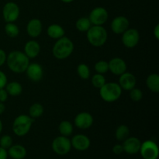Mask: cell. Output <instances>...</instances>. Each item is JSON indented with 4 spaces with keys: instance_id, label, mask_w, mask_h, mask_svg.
I'll list each match as a JSON object with an SVG mask.
<instances>
[{
    "instance_id": "obj_28",
    "label": "cell",
    "mask_w": 159,
    "mask_h": 159,
    "mask_svg": "<svg viewBox=\"0 0 159 159\" xmlns=\"http://www.w3.org/2000/svg\"><path fill=\"white\" fill-rule=\"evenodd\" d=\"M4 29L6 35L11 38L17 37L20 34V29H19L18 26L14 23H6Z\"/></svg>"
},
{
    "instance_id": "obj_36",
    "label": "cell",
    "mask_w": 159,
    "mask_h": 159,
    "mask_svg": "<svg viewBox=\"0 0 159 159\" xmlns=\"http://www.w3.org/2000/svg\"><path fill=\"white\" fill-rule=\"evenodd\" d=\"M113 152L115 155H120L124 152V148H123L122 144H115L113 147Z\"/></svg>"
},
{
    "instance_id": "obj_30",
    "label": "cell",
    "mask_w": 159,
    "mask_h": 159,
    "mask_svg": "<svg viewBox=\"0 0 159 159\" xmlns=\"http://www.w3.org/2000/svg\"><path fill=\"white\" fill-rule=\"evenodd\" d=\"M91 82L93 87L99 89L107 82H106V78L104 77L103 75L99 74V73H96L92 77Z\"/></svg>"
},
{
    "instance_id": "obj_22",
    "label": "cell",
    "mask_w": 159,
    "mask_h": 159,
    "mask_svg": "<svg viewBox=\"0 0 159 159\" xmlns=\"http://www.w3.org/2000/svg\"><path fill=\"white\" fill-rule=\"evenodd\" d=\"M146 85L151 92L158 93L159 92V75L153 73L148 76L146 79Z\"/></svg>"
},
{
    "instance_id": "obj_26",
    "label": "cell",
    "mask_w": 159,
    "mask_h": 159,
    "mask_svg": "<svg viewBox=\"0 0 159 159\" xmlns=\"http://www.w3.org/2000/svg\"><path fill=\"white\" fill-rule=\"evenodd\" d=\"M129 134H130V129L124 124L120 125L115 131V138L119 141H124L128 138Z\"/></svg>"
},
{
    "instance_id": "obj_3",
    "label": "cell",
    "mask_w": 159,
    "mask_h": 159,
    "mask_svg": "<svg viewBox=\"0 0 159 159\" xmlns=\"http://www.w3.org/2000/svg\"><path fill=\"white\" fill-rule=\"evenodd\" d=\"M86 37L90 44L98 48L105 44L108 38V34L107 30L102 26L92 25L86 32Z\"/></svg>"
},
{
    "instance_id": "obj_1",
    "label": "cell",
    "mask_w": 159,
    "mask_h": 159,
    "mask_svg": "<svg viewBox=\"0 0 159 159\" xmlns=\"http://www.w3.org/2000/svg\"><path fill=\"white\" fill-rule=\"evenodd\" d=\"M6 63L11 71L16 74H21L26 71L30 64V58L24 52L13 51L7 55Z\"/></svg>"
},
{
    "instance_id": "obj_4",
    "label": "cell",
    "mask_w": 159,
    "mask_h": 159,
    "mask_svg": "<svg viewBox=\"0 0 159 159\" xmlns=\"http://www.w3.org/2000/svg\"><path fill=\"white\" fill-rule=\"evenodd\" d=\"M122 95V89L116 82H106L99 89V96L107 102L118 100Z\"/></svg>"
},
{
    "instance_id": "obj_18",
    "label": "cell",
    "mask_w": 159,
    "mask_h": 159,
    "mask_svg": "<svg viewBox=\"0 0 159 159\" xmlns=\"http://www.w3.org/2000/svg\"><path fill=\"white\" fill-rule=\"evenodd\" d=\"M43 30L42 22L39 19H32L26 25V33L32 38L38 37Z\"/></svg>"
},
{
    "instance_id": "obj_7",
    "label": "cell",
    "mask_w": 159,
    "mask_h": 159,
    "mask_svg": "<svg viewBox=\"0 0 159 159\" xmlns=\"http://www.w3.org/2000/svg\"><path fill=\"white\" fill-rule=\"evenodd\" d=\"M139 152L144 159H158L159 155L158 144L152 140H147L141 143Z\"/></svg>"
},
{
    "instance_id": "obj_25",
    "label": "cell",
    "mask_w": 159,
    "mask_h": 159,
    "mask_svg": "<svg viewBox=\"0 0 159 159\" xmlns=\"http://www.w3.org/2000/svg\"><path fill=\"white\" fill-rule=\"evenodd\" d=\"M44 112L43 107L39 102H36L31 105L29 109V116L33 119H37L43 115Z\"/></svg>"
},
{
    "instance_id": "obj_16",
    "label": "cell",
    "mask_w": 159,
    "mask_h": 159,
    "mask_svg": "<svg viewBox=\"0 0 159 159\" xmlns=\"http://www.w3.org/2000/svg\"><path fill=\"white\" fill-rule=\"evenodd\" d=\"M25 72L27 77L33 82H39L43 79V68L38 63H30Z\"/></svg>"
},
{
    "instance_id": "obj_14",
    "label": "cell",
    "mask_w": 159,
    "mask_h": 159,
    "mask_svg": "<svg viewBox=\"0 0 159 159\" xmlns=\"http://www.w3.org/2000/svg\"><path fill=\"white\" fill-rule=\"evenodd\" d=\"M130 26V22L127 17L124 16H116L112 20L111 22V30L114 34H122L125 32Z\"/></svg>"
},
{
    "instance_id": "obj_17",
    "label": "cell",
    "mask_w": 159,
    "mask_h": 159,
    "mask_svg": "<svg viewBox=\"0 0 159 159\" xmlns=\"http://www.w3.org/2000/svg\"><path fill=\"white\" fill-rule=\"evenodd\" d=\"M137 79L134 75L130 72L125 71L122 75H120L119 79V85L122 90H126V91H130L132 89H134L136 85Z\"/></svg>"
},
{
    "instance_id": "obj_34",
    "label": "cell",
    "mask_w": 159,
    "mask_h": 159,
    "mask_svg": "<svg viewBox=\"0 0 159 159\" xmlns=\"http://www.w3.org/2000/svg\"><path fill=\"white\" fill-rule=\"evenodd\" d=\"M8 83V79L6 75L3 71H0V89L5 88Z\"/></svg>"
},
{
    "instance_id": "obj_8",
    "label": "cell",
    "mask_w": 159,
    "mask_h": 159,
    "mask_svg": "<svg viewBox=\"0 0 159 159\" xmlns=\"http://www.w3.org/2000/svg\"><path fill=\"white\" fill-rule=\"evenodd\" d=\"M20 10L18 5L14 2H8L2 9V16L6 23H14L20 16Z\"/></svg>"
},
{
    "instance_id": "obj_27",
    "label": "cell",
    "mask_w": 159,
    "mask_h": 159,
    "mask_svg": "<svg viewBox=\"0 0 159 159\" xmlns=\"http://www.w3.org/2000/svg\"><path fill=\"white\" fill-rule=\"evenodd\" d=\"M91 26L92 23L89 17H81L75 23L76 29L82 33H86Z\"/></svg>"
},
{
    "instance_id": "obj_2",
    "label": "cell",
    "mask_w": 159,
    "mask_h": 159,
    "mask_svg": "<svg viewBox=\"0 0 159 159\" xmlns=\"http://www.w3.org/2000/svg\"><path fill=\"white\" fill-rule=\"evenodd\" d=\"M74 48L72 40L65 36L55 42L52 48V54L55 58L64 60L72 54Z\"/></svg>"
},
{
    "instance_id": "obj_38",
    "label": "cell",
    "mask_w": 159,
    "mask_h": 159,
    "mask_svg": "<svg viewBox=\"0 0 159 159\" xmlns=\"http://www.w3.org/2000/svg\"><path fill=\"white\" fill-rule=\"evenodd\" d=\"M8 152L7 150L0 147V159H7Z\"/></svg>"
},
{
    "instance_id": "obj_24",
    "label": "cell",
    "mask_w": 159,
    "mask_h": 159,
    "mask_svg": "<svg viewBox=\"0 0 159 159\" xmlns=\"http://www.w3.org/2000/svg\"><path fill=\"white\" fill-rule=\"evenodd\" d=\"M58 130L61 135L65 137H69L73 133V125L70 121L63 120L58 126Z\"/></svg>"
},
{
    "instance_id": "obj_23",
    "label": "cell",
    "mask_w": 159,
    "mask_h": 159,
    "mask_svg": "<svg viewBox=\"0 0 159 159\" xmlns=\"http://www.w3.org/2000/svg\"><path fill=\"white\" fill-rule=\"evenodd\" d=\"M5 89L9 96H20L23 93V86L18 82H11L9 83H7Z\"/></svg>"
},
{
    "instance_id": "obj_42",
    "label": "cell",
    "mask_w": 159,
    "mask_h": 159,
    "mask_svg": "<svg viewBox=\"0 0 159 159\" xmlns=\"http://www.w3.org/2000/svg\"><path fill=\"white\" fill-rule=\"evenodd\" d=\"M61 1L63 2H65V3H71V2H72L74 0H61Z\"/></svg>"
},
{
    "instance_id": "obj_19",
    "label": "cell",
    "mask_w": 159,
    "mask_h": 159,
    "mask_svg": "<svg viewBox=\"0 0 159 159\" xmlns=\"http://www.w3.org/2000/svg\"><path fill=\"white\" fill-rule=\"evenodd\" d=\"M40 52V45L34 40H29L24 46V54L30 58H35Z\"/></svg>"
},
{
    "instance_id": "obj_41",
    "label": "cell",
    "mask_w": 159,
    "mask_h": 159,
    "mask_svg": "<svg viewBox=\"0 0 159 159\" xmlns=\"http://www.w3.org/2000/svg\"><path fill=\"white\" fill-rule=\"evenodd\" d=\"M2 129H3V124H2V121L1 119H0V134H1L2 131Z\"/></svg>"
},
{
    "instance_id": "obj_15",
    "label": "cell",
    "mask_w": 159,
    "mask_h": 159,
    "mask_svg": "<svg viewBox=\"0 0 159 159\" xmlns=\"http://www.w3.org/2000/svg\"><path fill=\"white\" fill-rule=\"evenodd\" d=\"M109 71L114 75H120L127 71V64L120 57H113L108 62Z\"/></svg>"
},
{
    "instance_id": "obj_20",
    "label": "cell",
    "mask_w": 159,
    "mask_h": 159,
    "mask_svg": "<svg viewBox=\"0 0 159 159\" xmlns=\"http://www.w3.org/2000/svg\"><path fill=\"white\" fill-rule=\"evenodd\" d=\"M7 152L8 156L12 159H24L26 156V149L21 144H12Z\"/></svg>"
},
{
    "instance_id": "obj_11",
    "label": "cell",
    "mask_w": 159,
    "mask_h": 159,
    "mask_svg": "<svg viewBox=\"0 0 159 159\" xmlns=\"http://www.w3.org/2000/svg\"><path fill=\"white\" fill-rule=\"evenodd\" d=\"M94 120L91 113L88 112H82L75 117L74 123L76 127L81 130H87L93 126Z\"/></svg>"
},
{
    "instance_id": "obj_37",
    "label": "cell",
    "mask_w": 159,
    "mask_h": 159,
    "mask_svg": "<svg viewBox=\"0 0 159 159\" xmlns=\"http://www.w3.org/2000/svg\"><path fill=\"white\" fill-rule=\"evenodd\" d=\"M6 57H7V54H6V51L0 48V67H2L6 63Z\"/></svg>"
},
{
    "instance_id": "obj_31",
    "label": "cell",
    "mask_w": 159,
    "mask_h": 159,
    "mask_svg": "<svg viewBox=\"0 0 159 159\" xmlns=\"http://www.w3.org/2000/svg\"><path fill=\"white\" fill-rule=\"evenodd\" d=\"M94 69L96 73H99V74L102 75L106 74L109 71L108 62L102 60L99 61H97L95 64Z\"/></svg>"
},
{
    "instance_id": "obj_9",
    "label": "cell",
    "mask_w": 159,
    "mask_h": 159,
    "mask_svg": "<svg viewBox=\"0 0 159 159\" xmlns=\"http://www.w3.org/2000/svg\"><path fill=\"white\" fill-rule=\"evenodd\" d=\"M109 17L108 11L103 7H96L90 12L89 19L92 25L102 26L107 21Z\"/></svg>"
},
{
    "instance_id": "obj_21",
    "label": "cell",
    "mask_w": 159,
    "mask_h": 159,
    "mask_svg": "<svg viewBox=\"0 0 159 159\" xmlns=\"http://www.w3.org/2000/svg\"><path fill=\"white\" fill-rule=\"evenodd\" d=\"M47 34L50 38L58 40V39L65 37V31L61 26L54 23L48 26V30H47Z\"/></svg>"
},
{
    "instance_id": "obj_35",
    "label": "cell",
    "mask_w": 159,
    "mask_h": 159,
    "mask_svg": "<svg viewBox=\"0 0 159 159\" xmlns=\"http://www.w3.org/2000/svg\"><path fill=\"white\" fill-rule=\"evenodd\" d=\"M8 97H9V94L6 92V89H0V102H5L8 99Z\"/></svg>"
},
{
    "instance_id": "obj_33",
    "label": "cell",
    "mask_w": 159,
    "mask_h": 159,
    "mask_svg": "<svg viewBox=\"0 0 159 159\" xmlns=\"http://www.w3.org/2000/svg\"><path fill=\"white\" fill-rule=\"evenodd\" d=\"M130 98L134 102H139L143 98V93L140 89L134 88L130 90Z\"/></svg>"
},
{
    "instance_id": "obj_12",
    "label": "cell",
    "mask_w": 159,
    "mask_h": 159,
    "mask_svg": "<svg viewBox=\"0 0 159 159\" xmlns=\"http://www.w3.org/2000/svg\"><path fill=\"white\" fill-rule=\"evenodd\" d=\"M71 147L79 152H84L89 148L91 141L90 139L85 134H79L72 137L71 140Z\"/></svg>"
},
{
    "instance_id": "obj_40",
    "label": "cell",
    "mask_w": 159,
    "mask_h": 159,
    "mask_svg": "<svg viewBox=\"0 0 159 159\" xmlns=\"http://www.w3.org/2000/svg\"><path fill=\"white\" fill-rule=\"evenodd\" d=\"M5 110H6V106H5L4 102H0V115L2 114Z\"/></svg>"
},
{
    "instance_id": "obj_10",
    "label": "cell",
    "mask_w": 159,
    "mask_h": 159,
    "mask_svg": "<svg viewBox=\"0 0 159 159\" xmlns=\"http://www.w3.org/2000/svg\"><path fill=\"white\" fill-rule=\"evenodd\" d=\"M140 40L139 31L134 28H128L122 34L123 44L127 48H134L138 44Z\"/></svg>"
},
{
    "instance_id": "obj_39",
    "label": "cell",
    "mask_w": 159,
    "mask_h": 159,
    "mask_svg": "<svg viewBox=\"0 0 159 159\" xmlns=\"http://www.w3.org/2000/svg\"><path fill=\"white\" fill-rule=\"evenodd\" d=\"M154 35L157 40H159V24H157L154 29Z\"/></svg>"
},
{
    "instance_id": "obj_32",
    "label": "cell",
    "mask_w": 159,
    "mask_h": 159,
    "mask_svg": "<svg viewBox=\"0 0 159 159\" xmlns=\"http://www.w3.org/2000/svg\"><path fill=\"white\" fill-rule=\"evenodd\" d=\"M12 145V137L8 134H5L0 138V147L2 148L8 150L11 146Z\"/></svg>"
},
{
    "instance_id": "obj_13",
    "label": "cell",
    "mask_w": 159,
    "mask_h": 159,
    "mask_svg": "<svg viewBox=\"0 0 159 159\" xmlns=\"http://www.w3.org/2000/svg\"><path fill=\"white\" fill-rule=\"evenodd\" d=\"M122 145L124 152H126L128 155H136L139 152L141 142L138 138L128 137L127 139L123 141Z\"/></svg>"
},
{
    "instance_id": "obj_5",
    "label": "cell",
    "mask_w": 159,
    "mask_h": 159,
    "mask_svg": "<svg viewBox=\"0 0 159 159\" xmlns=\"http://www.w3.org/2000/svg\"><path fill=\"white\" fill-rule=\"evenodd\" d=\"M34 120L29 115H19L14 120L12 124V131L16 136L23 137L27 134L30 130Z\"/></svg>"
},
{
    "instance_id": "obj_29",
    "label": "cell",
    "mask_w": 159,
    "mask_h": 159,
    "mask_svg": "<svg viewBox=\"0 0 159 159\" xmlns=\"http://www.w3.org/2000/svg\"><path fill=\"white\" fill-rule=\"evenodd\" d=\"M78 75L83 80H87L90 77L89 67L86 64H80L77 67Z\"/></svg>"
},
{
    "instance_id": "obj_6",
    "label": "cell",
    "mask_w": 159,
    "mask_h": 159,
    "mask_svg": "<svg viewBox=\"0 0 159 159\" xmlns=\"http://www.w3.org/2000/svg\"><path fill=\"white\" fill-rule=\"evenodd\" d=\"M52 150L58 155H65L70 152L71 149V140L68 137L61 136L54 138L51 144Z\"/></svg>"
}]
</instances>
